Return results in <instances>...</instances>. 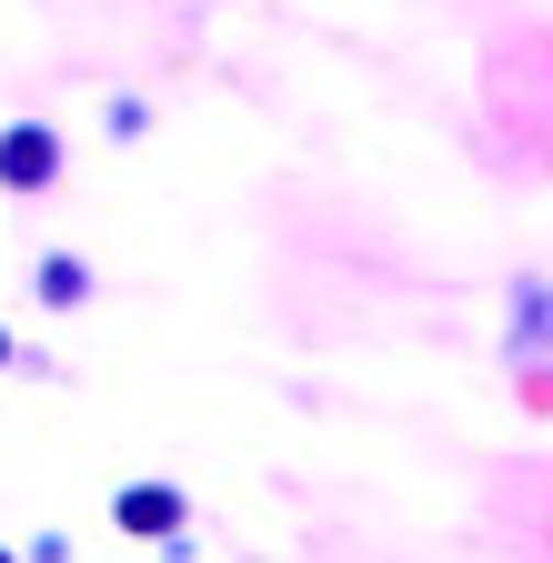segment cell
I'll use <instances>...</instances> for the list:
<instances>
[{"label":"cell","mask_w":553,"mask_h":563,"mask_svg":"<svg viewBox=\"0 0 553 563\" xmlns=\"http://www.w3.org/2000/svg\"><path fill=\"white\" fill-rule=\"evenodd\" d=\"M60 172V141L41 131V121H21V131H0V181H11V191H41Z\"/></svg>","instance_id":"obj_1"},{"label":"cell","mask_w":553,"mask_h":563,"mask_svg":"<svg viewBox=\"0 0 553 563\" xmlns=\"http://www.w3.org/2000/svg\"><path fill=\"white\" fill-rule=\"evenodd\" d=\"M121 523H131V533H181V504H172V493H131Z\"/></svg>","instance_id":"obj_2"},{"label":"cell","mask_w":553,"mask_h":563,"mask_svg":"<svg viewBox=\"0 0 553 563\" xmlns=\"http://www.w3.org/2000/svg\"><path fill=\"white\" fill-rule=\"evenodd\" d=\"M41 292H51V302H81L91 282H81V262H41Z\"/></svg>","instance_id":"obj_3"},{"label":"cell","mask_w":553,"mask_h":563,"mask_svg":"<svg viewBox=\"0 0 553 563\" xmlns=\"http://www.w3.org/2000/svg\"><path fill=\"white\" fill-rule=\"evenodd\" d=\"M0 352H11V342H0Z\"/></svg>","instance_id":"obj_4"}]
</instances>
